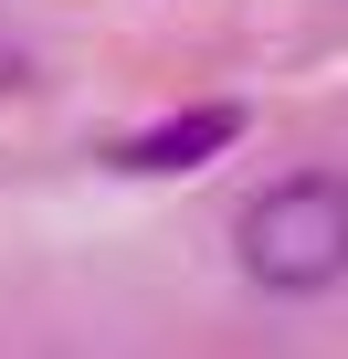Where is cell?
<instances>
[{
  "instance_id": "obj_2",
  "label": "cell",
  "mask_w": 348,
  "mask_h": 359,
  "mask_svg": "<svg viewBox=\"0 0 348 359\" xmlns=\"http://www.w3.org/2000/svg\"><path fill=\"white\" fill-rule=\"evenodd\" d=\"M243 137V106H190V116H158V127H137V137H116L106 158L127 169V180H180V169H201V158H222Z\"/></svg>"
},
{
  "instance_id": "obj_1",
  "label": "cell",
  "mask_w": 348,
  "mask_h": 359,
  "mask_svg": "<svg viewBox=\"0 0 348 359\" xmlns=\"http://www.w3.org/2000/svg\"><path fill=\"white\" fill-rule=\"evenodd\" d=\"M243 275L264 296H316L348 275V180L337 169H285L243 201V233H232Z\"/></svg>"
}]
</instances>
